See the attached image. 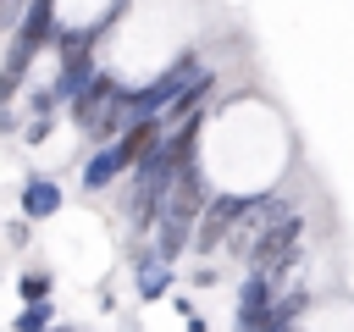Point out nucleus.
Segmentation results:
<instances>
[{"label":"nucleus","mask_w":354,"mask_h":332,"mask_svg":"<svg viewBox=\"0 0 354 332\" xmlns=\"http://www.w3.org/2000/svg\"><path fill=\"white\" fill-rule=\"evenodd\" d=\"M299 232H304V221L299 216H282L277 227H266L254 243H249V271H260V277H288L293 266H299Z\"/></svg>","instance_id":"1"},{"label":"nucleus","mask_w":354,"mask_h":332,"mask_svg":"<svg viewBox=\"0 0 354 332\" xmlns=\"http://www.w3.org/2000/svg\"><path fill=\"white\" fill-rule=\"evenodd\" d=\"M249 205H254V194H216V199L205 205V216H199L194 249H199V255H210L221 238H232V232H238V221L249 216Z\"/></svg>","instance_id":"2"},{"label":"nucleus","mask_w":354,"mask_h":332,"mask_svg":"<svg viewBox=\"0 0 354 332\" xmlns=\"http://www.w3.org/2000/svg\"><path fill=\"white\" fill-rule=\"evenodd\" d=\"M277 299H282V293H277V277L249 271V282L238 288V332H260V321L271 315Z\"/></svg>","instance_id":"3"},{"label":"nucleus","mask_w":354,"mask_h":332,"mask_svg":"<svg viewBox=\"0 0 354 332\" xmlns=\"http://www.w3.org/2000/svg\"><path fill=\"white\" fill-rule=\"evenodd\" d=\"M127 166H133V160H127V149H122V144H100V149L83 160V188H88V194H100V188H111Z\"/></svg>","instance_id":"4"},{"label":"nucleus","mask_w":354,"mask_h":332,"mask_svg":"<svg viewBox=\"0 0 354 332\" xmlns=\"http://www.w3.org/2000/svg\"><path fill=\"white\" fill-rule=\"evenodd\" d=\"M94 39H100V22L61 28V33H55V55H61V66H66V61H94Z\"/></svg>","instance_id":"5"},{"label":"nucleus","mask_w":354,"mask_h":332,"mask_svg":"<svg viewBox=\"0 0 354 332\" xmlns=\"http://www.w3.org/2000/svg\"><path fill=\"white\" fill-rule=\"evenodd\" d=\"M55 210H61V188H55L50 177H33V183L22 188V216L44 221V216H55Z\"/></svg>","instance_id":"6"},{"label":"nucleus","mask_w":354,"mask_h":332,"mask_svg":"<svg viewBox=\"0 0 354 332\" xmlns=\"http://www.w3.org/2000/svg\"><path fill=\"white\" fill-rule=\"evenodd\" d=\"M171 288V260H144V271H138V299H160Z\"/></svg>","instance_id":"7"},{"label":"nucleus","mask_w":354,"mask_h":332,"mask_svg":"<svg viewBox=\"0 0 354 332\" xmlns=\"http://www.w3.org/2000/svg\"><path fill=\"white\" fill-rule=\"evenodd\" d=\"M50 321H55V310H50V299H39V304H28L11 326H17V332H50Z\"/></svg>","instance_id":"8"},{"label":"nucleus","mask_w":354,"mask_h":332,"mask_svg":"<svg viewBox=\"0 0 354 332\" xmlns=\"http://www.w3.org/2000/svg\"><path fill=\"white\" fill-rule=\"evenodd\" d=\"M17 288H22V299H28V304L50 299V277H44V271H22V282H17Z\"/></svg>","instance_id":"9"},{"label":"nucleus","mask_w":354,"mask_h":332,"mask_svg":"<svg viewBox=\"0 0 354 332\" xmlns=\"http://www.w3.org/2000/svg\"><path fill=\"white\" fill-rule=\"evenodd\" d=\"M22 6H28V0H6V22H17V17H22Z\"/></svg>","instance_id":"10"},{"label":"nucleus","mask_w":354,"mask_h":332,"mask_svg":"<svg viewBox=\"0 0 354 332\" xmlns=\"http://www.w3.org/2000/svg\"><path fill=\"white\" fill-rule=\"evenodd\" d=\"M55 332H66V326H55Z\"/></svg>","instance_id":"11"},{"label":"nucleus","mask_w":354,"mask_h":332,"mask_svg":"<svg viewBox=\"0 0 354 332\" xmlns=\"http://www.w3.org/2000/svg\"><path fill=\"white\" fill-rule=\"evenodd\" d=\"M293 332H299V326H293Z\"/></svg>","instance_id":"12"}]
</instances>
